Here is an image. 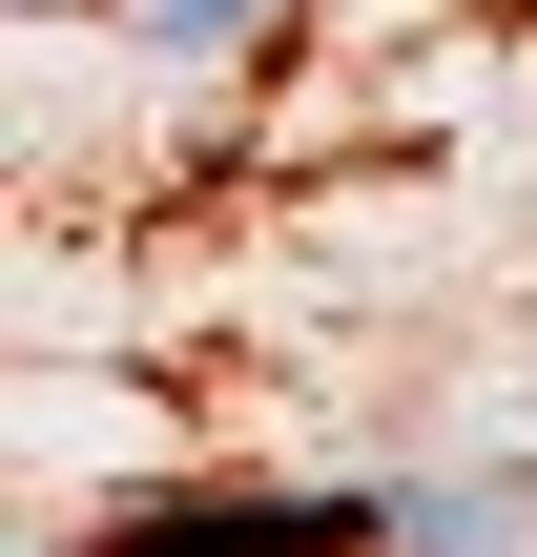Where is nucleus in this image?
Instances as JSON below:
<instances>
[{
  "instance_id": "1",
  "label": "nucleus",
  "mask_w": 537,
  "mask_h": 557,
  "mask_svg": "<svg viewBox=\"0 0 537 557\" xmlns=\"http://www.w3.org/2000/svg\"><path fill=\"white\" fill-rule=\"evenodd\" d=\"M62 557H414V496H373V475H186V496H124Z\"/></svg>"
},
{
  "instance_id": "2",
  "label": "nucleus",
  "mask_w": 537,
  "mask_h": 557,
  "mask_svg": "<svg viewBox=\"0 0 537 557\" xmlns=\"http://www.w3.org/2000/svg\"><path fill=\"white\" fill-rule=\"evenodd\" d=\"M228 21H248V0H145V41H228Z\"/></svg>"
}]
</instances>
